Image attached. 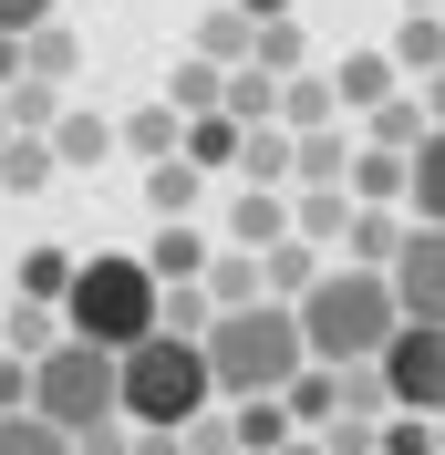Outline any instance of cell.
<instances>
[{"label":"cell","instance_id":"6da1fadb","mask_svg":"<svg viewBox=\"0 0 445 455\" xmlns=\"http://www.w3.org/2000/svg\"><path fill=\"white\" fill-rule=\"evenodd\" d=\"M207 363H218V394H290L311 372V331H301V300H279V290H259V300H228L218 321H207Z\"/></svg>","mask_w":445,"mask_h":455},{"label":"cell","instance_id":"7a4b0ae2","mask_svg":"<svg viewBox=\"0 0 445 455\" xmlns=\"http://www.w3.org/2000/svg\"><path fill=\"white\" fill-rule=\"evenodd\" d=\"M301 331H311V363H384V341L404 331V290L393 269L373 259H342L301 290Z\"/></svg>","mask_w":445,"mask_h":455},{"label":"cell","instance_id":"3957f363","mask_svg":"<svg viewBox=\"0 0 445 455\" xmlns=\"http://www.w3.org/2000/svg\"><path fill=\"white\" fill-rule=\"evenodd\" d=\"M207 394H218L207 331H145V341H125V414H135V425H197Z\"/></svg>","mask_w":445,"mask_h":455},{"label":"cell","instance_id":"277c9868","mask_svg":"<svg viewBox=\"0 0 445 455\" xmlns=\"http://www.w3.org/2000/svg\"><path fill=\"white\" fill-rule=\"evenodd\" d=\"M62 321L84 341H145V331H166V280H156V259H84L73 269V290H62Z\"/></svg>","mask_w":445,"mask_h":455},{"label":"cell","instance_id":"5b68a950","mask_svg":"<svg viewBox=\"0 0 445 455\" xmlns=\"http://www.w3.org/2000/svg\"><path fill=\"white\" fill-rule=\"evenodd\" d=\"M42 414L53 425H73V435H104V425H135L125 414V352L114 341H84V331H62L53 352H42Z\"/></svg>","mask_w":445,"mask_h":455},{"label":"cell","instance_id":"8992f818","mask_svg":"<svg viewBox=\"0 0 445 455\" xmlns=\"http://www.w3.org/2000/svg\"><path fill=\"white\" fill-rule=\"evenodd\" d=\"M384 383H393V403L445 414V321H404V331L384 341Z\"/></svg>","mask_w":445,"mask_h":455},{"label":"cell","instance_id":"52a82bcc","mask_svg":"<svg viewBox=\"0 0 445 455\" xmlns=\"http://www.w3.org/2000/svg\"><path fill=\"white\" fill-rule=\"evenodd\" d=\"M393 290H404V321H445V218H415V228H404Z\"/></svg>","mask_w":445,"mask_h":455},{"label":"cell","instance_id":"ba28073f","mask_svg":"<svg viewBox=\"0 0 445 455\" xmlns=\"http://www.w3.org/2000/svg\"><path fill=\"white\" fill-rule=\"evenodd\" d=\"M239 176H249V187H301V135H290V124H249V145H239Z\"/></svg>","mask_w":445,"mask_h":455},{"label":"cell","instance_id":"9c48e42d","mask_svg":"<svg viewBox=\"0 0 445 455\" xmlns=\"http://www.w3.org/2000/svg\"><path fill=\"white\" fill-rule=\"evenodd\" d=\"M290 394H239L228 403V435H239V455H270V445H290Z\"/></svg>","mask_w":445,"mask_h":455},{"label":"cell","instance_id":"30bf717a","mask_svg":"<svg viewBox=\"0 0 445 455\" xmlns=\"http://www.w3.org/2000/svg\"><path fill=\"white\" fill-rule=\"evenodd\" d=\"M197 187H207V166H197L187 145L145 166V207H156V218H197Z\"/></svg>","mask_w":445,"mask_h":455},{"label":"cell","instance_id":"8fae6325","mask_svg":"<svg viewBox=\"0 0 445 455\" xmlns=\"http://www.w3.org/2000/svg\"><path fill=\"white\" fill-rule=\"evenodd\" d=\"M145 259H156V280H207V238H197V218H156V238H145Z\"/></svg>","mask_w":445,"mask_h":455},{"label":"cell","instance_id":"7c38bea8","mask_svg":"<svg viewBox=\"0 0 445 455\" xmlns=\"http://www.w3.org/2000/svg\"><path fill=\"white\" fill-rule=\"evenodd\" d=\"M404 187H415V145H362V156H352V197L393 207Z\"/></svg>","mask_w":445,"mask_h":455},{"label":"cell","instance_id":"4fadbf2b","mask_svg":"<svg viewBox=\"0 0 445 455\" xmlns=\"http://www.w3.org/2000/svg\"><path fill=\"white\" fill-rule=\"evenodd\" d=\"M239 145H249V114H228V104L187 114V156H197L207 176H218V166H239Z\"/></svg>","mask_w":445,"mask_h":455},{"label":"cell","instance_id":"5bb4252c","mask_svg":"<svg viewBox=\"0 0 445 455\" xmlns=\"http://www.w3.org/2000/svg\"><path fill=\"white\" fill-rule=\"evenodd\" d=\"M332 114H352V104H342V84H321V73H279V124H290V135L332 124Z\"/></svg>","mask_w":445,"mask_h":455},{"label":"cell","instance_id":"9a60e30c","mask_svg":"<svg viewBox=\"0 0 445 455\" xmlns=\"http://www.w3.org/2000/svg\"><path fill=\"white\" fill-rule=\"evenodd\" d=\"M125 145H135L145 166H156V156H176V145H187V104H176V93L135 104V114H125Z\"/></svg>","mask_w":445,"mask_h":455},{"label":"cell","instance_id":"2e32d148","mask_svg":"<svg viewBox=\"0 0 445 455\" xmlns=\"http://www.w3.org/2000/svg\"><path fill=\"white\" fill-rule=\"evenodd\" d=\"M228 238H239V249H279V238H290V207H279V187H239V207H228Z\"/></svg>","mask_w":445,"mask_h":455},{"label":"cell","instance_id":"e0dca14e","mask_svg":"<svg viewBox=\"0 0 445 455\" xmlns=\"http://www.w3.org/2000/svg\"><path fill=\"white\" fill-rule=\"evenodd\" d=\"M404 228H415V207H404V218H384V207L362 197V207H352V228H342V259H373V269H393Z\"/></svg>","mask_w":445,"mask_h":455},{"label":"cell","instance_id":"ac0fdd59","mask_svg":"<svg viewBox=\"0 0 445 455\" xmlns=\"http://www.w3.org/2000/svg\"><path fill=\"white\" fill-rule=\"evenodd\" d=\"M73 445H84V435H73V425H53L42 403H21V414H0V455H73Z\"/></svg>","mask_w":445,"mask_h":455},{"label":"cell","instance_id":"d6986e66","mask_svg":"<svg viewBox=\"0 0 445 455\" xmlns=\"http://www.w3.org/2000/svg\"><path fill=\"white\" fill-rule=\"evenodd\" d=\"M53 145H62V166L84 176V166H104L114 145H125V124H104V114H62V124H53Z\"/></svg>","mask_w":445,"mask_h":455},{"label":"cell","instance_id":"ffe728a7","mask_svg":"<svg viewBox=\"0 0 445 455\" xmlns=\"http://www.w3.org/2000/svg\"><path fill=\"white\" fill-rule=\"evenodd\" d=\"M362 124H373V145H425L435 135V104H425V93H384Z\"/></svg>","mask_w":445,"mask_h":455},{"label":"cell","instance_id":"44dd1931","mask_svg":"<svg viewBox=\"0 0 445 455\" xmlns=\"http://www.w3.org/2000/svg\"><path fill=\"white\" fill-rule=\"evenodd\" d=\"M301 187H352V135L342 124H311L301 135Z\"/></svg>","mask_w":445,"mask_h":455},{"label":"cell","instance_id":"7402d4cb","mask_svg":"<svg viewBox=\"0 0 445 455\" xmlns=\"http://www.w3.org/2000/svg\"><path fill=\"white\" fill-rule=\"evenodd\" d=\"M393 62H404V84H425L445 62V11H404V31H393Z\"/></svg>","mask_w":445,"mask_h":455},{"label":"cell","instance_id":"603a6c76","mask_svg":"<svg viewBox=\"0 0 445 455\" xmlns=\"http://www.w3.org/2000/svg\"><path fill=\"white\" fill-rule=\"evenodd\" d=\"M332 84H342V104H352V114H373L393 84H404V62H393V52H352V62L332 73Z\"/></svg>","mask_w":445,"mask_h":455},{"label":"cell","instance_id":"cb8c5ba5","mask_svg":"<svg viewBox=\"0 0 445 455\" xmlns=\"http://www.w3.org/2000/svg\"><path fill=\"white\" fill-rule=\"evenodd\" d=\"M197 52L249 62V52H259V11H239V0H228V11H207V21H197Z\"/></svg>","mask_w":445,"mask_h":455},{"label":"cell","instance_id":"d4e9b609","mask_svg":"<svg viewBox=\"0 0 445 455\" xmlns=\"http://www.w3.org/2000/svg\"><path fill=\"white\" fill-rule=\"evenodd\" d=\"M228 114H249V124H270V114H279V73H270V62H228Z\"/></svg>","mask_w":445,"mask_h":455},{"label":"cell","instance_id":"484cf974","mask_svg":"<svg viewBox=\"0 0 445 455\" xmlns=\"http://www.w3.org/2000/svg\"><path fill=\"white\" fill-rule=\"evenodd\" d=\"M404 207H415V218H445V124L415 145V187H404Z\"/></svg>","mask_w":445,"mask_h":455},{"label":"cell","instance_id":"4316f807","mask_svg":"<svg viewBox=\"0 0 445 455\" xmlns=\"http://www.w3.org/2000/svg\"><path fill=\"white\" fill-rule=\"evenodd\" d=\"M73 269H84L73 249H21V300H62V290H73Z\"/></svg>","mask_w":445,"mask_h":455},{"label":"cell","instance_id":"83f0119b","mask_svg":"<svg viewBox=\"0 0 445 455\" xmlns=\"http://www.w3.org/2000/svg\"><path fill=\"white\" fill-rule=\"evenodd\" d=\"M311 280H321V249H311V238H279V249H270V290H279V300H301Z\"/></svg>","mask_w":445,"mask_h":455},{"label":"cell","instance_id":"f1b7e54d","mask_svg":"<svg viewBox=\"0 0 445 455\" xmlns=\"http://www.w3.org/2000/svg\"><path fill=\"white\" fill-rule=\"evenodd\" d=\"M11 124H31V135H53V124H62V84L21 73V84H11Z\"/></svg>","mask_w":445,"mask_h":455},{"label":"cell","instance_id":"f546056e","mask_svg":"<svg viewBox=\"0 0 445 455\" xmlns=\"http://www.w3.org/2000/svg\"><path fill=\"white\" fill-rule=\"evenodd\" d=\"M42 394V352H0V414H21Z\"/></svg>","mask_w":445,"mask_h":455},{"label":"cell","instance_id":"4dcf8cb0","mask_svg":"<svg viewBox=\"0 0 445 455\" xmlns=\"http://www.w3.org/2000/svg\"><path fill=\"white\" fill-rule=\"evenodd\" d=\"M31 73H42V84H62V73H73V31H62V11L31 31Z\"/></svg>","mask_w":445,"mask_h":455},{"label":"cell","instance_id":"1f68e13d","mask_svg":"<svg viewBox=\"0 0 445 455\" xmlns=\"http://www.w3.org/2000/svg\"><path fill=\"white\" fill-rule=\"evenodd\" d=\"M342 228H352L342 187H311V197H301V238H342Z\"/></svg>","mask_w":445,"mask_h":455},{"label":"cell","instance_id":"d6a6232c","mask_svg":"<svg viewBox=\"0 0 445 455\" xmlns=\"http://www.w3.org/2000/svg\"><path fill=\"white\" fill-rule=\"evenodd\" d=\"M259 62H270V73H301V21H290V11L259 21Z\"/></svg>","mask_w":445,"mask_h":455},{"label":"cell","instance_id":"836d02e7","mask_svg":"<svg viewBox=\"0 0 445 455\" xmlns=\"http://www.w3.org/2000/svg\"><path fill=\"white\" fill-rule=\"evenodd\" d=\"M53 11H62V0H0V31H42Z\"/></svg>","mask_w":445,"mask_h":455},{"label":"cell","instance_id":"e575fe53","mask_svg":"<svg viewBox=\"0 0 445 455\" xmlns=\"http://www.w3.org/2000/svg\"><path fill=\"white\" fill-rule=\"evenodd\" d=\"M125 455H187V425H145V435H135Z\"/></svg>","mask_w":445,"mask_h":455},{"label":"cell","instance_id":"d590c367","mask_svg":"<svg viewBox=\"0 0 445 455\" xmlns=\"http://www.w3.org/2000/svg\"><path fill=\"white\" fill-rule=\"evenodd\" d=\"M415 93H425V104H435V124H445V62H435V73H425Z\"/></svg>","mask_w":445,"mask_h":455},{"label":"cell","instance_id":"8d00e7d4","mask_svg":"<svg viewBox=\"0 0 445 455\" xmlns=\"http://www.w3.org/2000/svg\"><path fill=\"white\" fill-rule=\"evenodd\" d=\"M239 11H259V21H279V11H290V0H239Z\"/></svg>","mask_w":445,"mask_h":455},{"label":"cell","instance_id":"74e56055","mask_svg":"<svg viewBox=\"0 0 445 455\" xmlns=\"http://www.w3.org/2000/svg\"><path fill=\"white\" fill-rule=\"evenodd\" d=\"M270 455H332V445H301V435H290V445H270Z\"/></svg>","mask_w":445,"mask_h":455},{"label":"cell","instance_id":"f35d334b","mask_svg":"<svg viewBox=\"0 0 445 455\" xmlns=\"http://www.w3.org/2000/svg\"><path fill=\"white\" fill-rule=\"evenodd\" d=\"M0 352H11V311H0Z\"/></svg>","mask_w":445,"mask_h":455},{"label":"cell","instance_id":"ab89813d","mask_svg":"<svg viewBox=\"0 0 445 455\" xmlns=\"http://www.w3.org/2000/svg\"><path fill=\"white\" fill-rule=\"evenodd\" d=\"M404 11H445V0H404Z\"/></svg>","mask_w":445,"mask_h":455}]
</instances>
